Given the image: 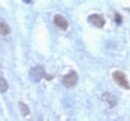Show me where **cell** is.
<instances>
[{
    "label": "cell",
    "instance_id": "1",
    "mask_svg": "<svg viewBox=\"0 0 130 121\" xmlns=\"http://www.w3.org/2000/svg\"><path fill=\"white\" fill-rule=\"evenodd\" d=\"M112 76H113L114 80H115L121 87H123V88H125V89H130V83H129V81H128L126 75H125L122 71L117 70V71L113 72Z\"/></svg>",
    "mask_w": 130,
    "mask_h": 121
},
{
    "label": "cell",
    "instance_id": "2",
    "mask_svg": "<svg viewBox=\"0 0 130 121\" xmlns=\"http://www.w3.org/2000/svg\"><path fill=\"white\" fill-rule=\"evenodd\" d=\"M45 76H46V71H45L44 67H42V66H36V67L31 68L29 71V78L32 81L38 82Z\"/></svg>",
    "mask_w": 130,
    "mask_h": 121
},
{
    "label": "cell",
    "instance_id": "3",
    "mask_svg": "<svg viewBox=\"0 0 130 121\" xmlns=\"http://www.w3.org/2000/svg\"><path fill=\"white\" fill-rule=\"evenodd\" d=\"M77 79H78V77H77L76 72H75V71H71V72H69L67 75L63 76L62 83H63V85L66 86V87H72V86H74V85L76 84Z\"/></svg>",
    "mask_w": 130,
    "mask_h": 121
},
{
    "label": "cell",
    "instance_id": "4",
    "mask_svg": "<svg viewBox=\"0 0 130 121\" xmlns=\"http://www.w3.org/2000/svg\"><path fill=\"white\" fill-rule=\"evenodd\" d=\"M87 20H88V22H90L91 24H93L98 27H103L105 24V19L100 14H92V15L88 16Z\"/></svg>",
    "mask_w": 130,
    "mask_h": 121
},
{
    "label": "cell",
    "instance_id": "5",
    "mask_svg": "<svg viewBox=\"0 0 130 121\" xmlns=\"http://www.w3.org/2000/svg\"><path fill=\"white\" fill-rule=\"evenodd\" d=\"M54 22H55V24H56L58 27H60L61 29H66V28L68 27V21H67L63 16H61V15H59V14H57V15L54 16Z\"/></svg>",
    "mask_w": 130,
    "mask_h": 121
},
{
    "label": "cell",
    "instance_id": "6",
    "mask_svg": "<svg viewBox=\"0 0 130 121\" xmlns=\"http://www.w3.org/2000/svg\"><path fill=\"white\" fill-rule=\"evenodd\" d=\"M9 33H10V27H9V25L6 23L5 20L0 19V35L5 36V35H7V34H9Z\"/></svg>",
    "mask_w": 130,
    "mask_h": 121
},
{
    "label": "cell",
    "instance_id": "7",
    "mask_svg": "<svg viewBox=\"0 0 130 121\" xmlns=\"http://www.w3.org/2000/svg\"><path fill=\"white\" fill-rule=\"evenodd\" d=\"M103 100L106 101L108 104H110L111 107H113V106L116 105V100H115L114 97H113L112 95H110V94H104V95H103Z\"/></svg>",
    "mask_w": 130,
    "mask_h": 121
},
{
    "label": "cell",
    "instance_id": "8",
    "mask_svg": "<svg viewBox=\"0 0 130 121\" xmlns=\"http://www.w3.org/2000/svg\"><path fill=\"white\" fill-rule=\"evenodd\" d=\"M7 89H8L7 81L3 77H0V93H5Z\"/></svg>",
    "mask_w": 130,
    "mask_h": 121
},
{
    "label": "cell",
    "instance_id": "9",
    "mask_svg": "<svg viewBox=\"0 0 130 121\" xmlns=\"http://www.w3.org/2000/svg\"><path fill=\"white\" fill-rule=\"evenodd\" d=\"M19 110H20V112L22 113V115L23 116H25V115H27L28 113H29V109H28V107L25 105V104H23V103H19Z\"/></svg>",
    "mask_w": 130,
    "mask_h": 121
},
{
    "label": "cell",
    "instance_id": "10",
    "mask_svg": "<svg viewBox=\"0 0 130 121\" xmlns=\"http://www.w3.org/2000/svg\"><path fill=\"white\" fill-rule=\"evenodd\" d=\"M115 16H116V18H117V23H121V18H120V16H119V14L116 13Z\"/></svg>",
    "mask_w": 130,
    "mask_h": 121
},
{
    "label": "cell",
    "instance_id": "11",
    "mask_svg": "<svg viewBox=\"0 0 130 121\" xmlns=\"http://www.w3.org/2000/svg\"><path fill=\"white\" fill-rule=\"evenodd\" d=\"M23 1L26 2V3H29V2H30V0H23Z\"/></svg>",
    "mask_w": 130,
    "mask_h": 121
}]
</instances>
